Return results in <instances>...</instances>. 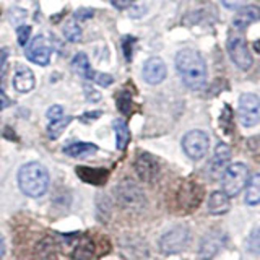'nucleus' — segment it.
I'll list each match as a JSON object with an SVG mask.
<instances>
[{
	"label": "nucleus",
	"mask_w": 260,
	"mask_h": 260,
	"mask_svg": "<svg viewBox=\"0 0 260 260\" xmlns=\"http://www.w3.org/2000/svg\"><path fill=\"white\" fill-rule=\"evenodd\" d=\"M176 70L187 88L202 89L207 85V63L195 49H182L177 52Z\"/></svg>",
	"instance_id": "nucleus-1"
},
{
	"label": "nucleus",
	"mask_w": 260,
	"mask_h": 260,
	"mask_svg": "<svg viewBox=\"0 0 260 260\" xmlns=\"http://www.w3.org/2000/svg\"><path fill=\"white\" fill-rule=\"evenodd\" d=\"M18 185L24 195L28 197H41L47 192L49 173L39 162H28L18 171Z\"/></svg>",
	"instance_id": "nucleus-2"
},
{
	"label": "nucleus",
	"mask_w": 260,
	"mask_h": 260,
	"mask_svg": "<svg viewBox=\"0 0 260 260\" xmlns=\"http://www.w3.org/2000/svg\"><path fill=\"white\" fill-rule=\"evenodd\" d=\"M57 244L63 254L73 260H91L94 255L93 241L83 234H63Z\"/></svg>",
	"instance_id": "nucleus-3"
},
{
	"label": "nucleus",
	"mask_w": 260,
	"mask_h": 260,
	"mask_svg": "<svg viewBox=\"0 0 260 260\" xmlns=\"http://www.w3.org/2000/svg\"><path fill=\"white\" fill-rule=\"evenodd\" d=\"M116 202L120 208L125 210H142L146 203V197L142 189L132 181H124L116 187Z\"/></svg>",
	"instance_id": "nucleus-4"
},
{
	"label": "nucleus",
	"mask_w": 260,
	"mask_h": 260,
	"mask_svg": "<svg viewBox=\"0 0 260 260\" xmlns=\"http://www.w3.org/2000/svg\"><path fill=\"white\" fill-rule=\"evenodd\" d=\"M221 179H223V192L228 197H236V195H239V192L246 187L249 181V169L244 162H234V165L226 168Z\"/></svg>",
	"instance_id": "nucleus-5"
},
{
	"label": "nucleus",
	"mask_w": 260,
	"mask_h": 260,
	"mask_svg": "<svg viewBox=\"0 0 260 260\" xmlns=\"http://www.w3.org/2000/svg\"><path fill=\"white\" fill-rule=\"evenodd\" d=\"M239 122L244 127H255L260 122V98L254 93H244L238 104Z\"/></svg>",
	"instance_id": "nucleus-6"
},
{
	"label": "nucleus",
	"mask_w": 260,
	"mask_h": 260,
	"mask_svg": "<svg viewBox=\"0 0 260 260\" xmlns=\"http://www.w3.org/2000/svg\"><path fill=\"white\" fill-rule=\"evenodd\" d=\"M210 146V137L203 130H190L182 138V150L190 159H202Z\"/></svg>",
	"instance_id": "nucleus-7"
},
{
	"label": "nucleus",
	"mask_w": 260,
	"mask_h": 260,
	"mask_svg": "<svg viewBox=\"0 0 260 260\" xmlns=\"http://www.w3.org/2000/svg\"><path fill=\"white\" fill-rule=\"evenodd\" d=\"M189 239H190L189 230L184 226H177L174 230H171L166 234L161 236L159 249H161V252H165V254H169V255L179 254V252H182L187 247Z\"/></svg>",
	"instance_id": "nucleus-8"
},
{
	"label": "nucleus",
	"mask_w": 260,
	"mask_h": 260,
	"mask_svg": "<svg viewBox=\"0 0 260 260\" xmlns=\"http://www.w3.org/2000/svg\"><path fill=\"white\" fill-rule=\"evenodd\" d=\"M228 52H230L231 60L238 65V69L241 70H249L254 63L252 54L247 47L246 39L241 35H231L228 39Z\"/></svg>",
	"instance_id": "nucleus-9"
},
{
	"label": "nucleus",
	"mask_w": 260,
	"mask_h": 260,
	"mask_svg": "<svg viewBox=\"0 0 260 260\" xmlns=\"http://www.w3.org/2000/svg\"><path fill=\"white\" fill-rule=\"evenodd\" d=\"M51 54H52V44L49 43V39L44 35L35 36V39L26 47L28 60L38 65H47L49 60H51Z\"/></svg>",
	"instance_id": "nucleus-10"
},
{
	"label": "nucleus",
	"mask_w": 260,
	"mask_h": 260,
	"mask_svg": "<svg viewBox=\"0 0 260 260\" xmlns=\"http://www.w3.org/2000/svg\"><path fill=\"white\" fill-rule=\"evenodd\" d=\"M230 159H231V148L226 143H218L215 148V154L208 166V174L211 176V179H219L224 174L228 165H230Z\"/></svg>",
	"instance_id": "nucleus-11"
},
{
	"label": "nucleus",
	"mask_w": 260,
	"mask_h": 260,
	"mask_svg": "<svg viewBox=\"0 0 260 260\" xmlns=\"http://www.w3.org/2000/svg\"><path fill=\"white\" fill-rule=\"evenodd\" d=\"M142 75L146 83L159 85L161 81H165V78L168 75V69H166L165 60L159 59V57H151V59L145 62Z\"/></svg>",
	"instance_id": "nucleus-12"
},
{
	"label": "nucleus",
	"mask_w": 260,
	"mask_h": 260,
	"mask_svg": "<svg viewBox=\"0 0 260 260\" xmlns=\"http://www.w3.org/2000/svg\"><path fill=\"white\" fill-rule=\"evenodd\" d=\"M135 171L142 181H151L159 173V165L151 154L140 153L135 159Z\"/></svg>",
	"instance_id": "nucleus-13"
},
{
	"label": "nucleus",
	"mask_w": 260,
	"mask_h": 260,
	"mask_svg": "<svg viewBox=\"0 0 260 260\" xmlns=\"http://www.w3.org/2000/svg\"><path fill=\"white\" fill-rule=\"evenodd\" d=\"M221 247H223V234L218 231H211L203 236V239L200 242L199 255L202 260H211Z\"/></svg>",
	"instance_id": "nucleus-14"
},
{
	"label": "nucleus",
	"mask_w": 260,
	"mask_h": 260,
	"mask_svg": "<svg viewBox=\"0 0 260 260\" xmlns=\"http://www.w3.org/2000/svg\"><path fill=\"white\" fill-rule=\"evenodd\" d=\"M260 20V8L255 5H247V7H242L239 8V12L234 15L233 18V26L236 29H246L250 24H254L255 21Z\"/></svg>",
	"instance_id": "nucleus-15"
},
{
	"label": "nucleus",
	"mask_w": 260,
	"mask_h": 260,
	"mask_svg": "<svg viewBox=\"0 0 260 260\" xmlns=\"http://www.w3.org/2000/svg\"><path fill=\"white\" fill-rule=\"evenodd\" d=\"M36 85L35 73L31 69H28L26 65H20L15 72L13 77V86L18 93H29Z\"/></svg>",
	"instance_id": "nucleus-16"
},
{
	"label": "nucleus",
	"mask_w": 260,
	"mask_h": 260,
	"mask_svg": "<svg viewBox=\"0 0 260 260\" xmlns=\"http://www.w3.org/2000/svg\"><path fill=\"white\" fill-rule=\"evenodd\" d=\"M207 208H208V211L211 215H224L231 208L230 197H228L223 190H215L213 193L210 195Z\"/></svg>",
	"instance_id": "nucleus-17"
},
{
	"label": "nucleus",
	"mask_w": 260,
	"mask_h": 260,
	"mask_svg": "<svg viewBox=\"0 0 260 260\" xmlns=\"http://www.w3.org/2000/svg\"><path fill=\"white\" fill-rule=\"evenodd\" d=\"M98 151V146L93 143H85V142H75L67 146H63V153L69 154L72 158H86L91 156Z\"/></svg>",
	"instance_id": "nucleus-18"
},
{
	"label": "nucleus",
	"mask_w": 260,
	"mask_h": 260,
	"mask_svg": "<svg viewBox=\"0 0 260 260\" xmlns=\"http://www.w3.org/2000/svg\"><path fill=\"white\" fill-rule=\"evenodd\" d=\"M202 195H203V190L200 185L197 184L184 185L181 189V202H182V205H187V207H197L199 202L202 200Z\"/></svg>",
	"instance_id": "nucleus-19"
},
{
	"label": "nucleus",
	"mask_w": 260,
	"mask_h": 260,
	"mask_svg": "<svg viewBox=\"0 0 260 260\" xmlns=\"http://www.w3.org/2000/svg\"><path fill=\"white\" fill-rule=\"evenodd\" d=\"M77 173L81 177V181L94 184V185H103L108 179V171L104 169H93V168H77Z\"/></svg>",
	"instance_id": "nucleus-20"
},
{
	"label": "nucleus",
	"mask_w": 260,
	"mask_h": 260,
	"mask_svg": "<svg viewBox=\"0 0 260 260\" xmlns=\"http://www.w3.org/2000/svg\"><path fill=\"white\" fill-rule=\"evenodd\" d=\"M72 67H73V70H75L77 73H80V75L83 78H86V80H93L94 78L91 63H89L86 54H83V52H80V54H77L75 57H73Z\"/></svg>",
	"instance_id": "nucleus-21"
},
{
	"label": "nucleus",
	"mask_w": 260,
	"mask_h": 260,
	"mask_svg": "<svg viewBox=\"0 0 260 260\" xmlns=\"http://www.w3.org/2000/svg\"><path fill=\"white\" fill-rule=\"evenodd\" d=\"M246 203L250 207H255L260 203V174H255L249 179L247 190H246Z\"/></svg>",
	"instance_id": "nucleus-22"
},
{
	"label": "nucleus",
	"mask_w": 260,
	"mask_h": 260,
	"mask_svg": "<svg viewBox=\"0 0 260 260\" xmlns=\"http://www.w3.org/2000/svg\"><path fill=\"white\" fill-rule=\"evenodd\" d=\"M112 127H114V132H116L117 148L119 150H125V146L128 145V140H130V132H128V127L125 124V120L116 119V120H114Z\"/></svg>",
	"instance_id": "nucleus-23"
},
{
	"label": "nucleus",
	"mask_w": 260,
	"mask_h": 260,
	"mask_svg": "<svg viewBox=\"0 0 260 260\" xmlns=\"http://www.w3.org/2000/svg\"><path fill=\"white\" fill-rule=\"evenodd\" d=\"M62 32H63L65 39L70 41V43H78V41L81 39V26H80V23L75 16L63 24Z\"/></svg>",
	"instance_id": "nucleus-24"
},
{
	"label": "nucleus",
	"mask_w": 260,
	"mask_h": 260,
	"mask_svg": "<svg viewBox=\"0 0 260 260\" xmlns=\"http://www.w3.org/2000/svg\"><path fill=\"white\" fill-rule=\"evenodd\" d=\"M70 122H72V117H62V119H57V120H51V124L47 125L49 138H52V140L59 138L60 134L67 128V125L70 124Z\"/></svg>",
	"instance_id": "nucleus-25"
},
{
	"label": "nucleus",
	"mask_w": 260,
	"mask_h": 260,
	"mask_svg": "<svg viewBox=\"0 0 260 260\" xmlns=\"http://www.w3.org/2000/svg\"><path fill=\"white\" fill-rule=\"evenodd\" d=\"M247 250L254 255H260V226L255 228L247 238Z\"/></svg>",
	"instance_id": "nucleus-26"
},
{
	"label": "nucleus",
	"mask_w": 260,
	"mask_h": 260,
	"mask_svg": "<svg viewBox=\"0 0 260 260\" xmlns=\"http://www.w3.org/2000/svg\"><path fill=\"white\" fill-rule=\"evenodd\" d=\"M117 106L122 112H130V106H132V101H130V94L127 93H119L117 96Z\"/></svg>",
	"instance_id": "nucleus-27"
},
{
	"label": "nucleus",
	"mask_w": 260,
	"mask_h": 260,
	"mask_svg": "<svg viewBox=\"0 0 260 260\" xmlns=\"http://www.w3.org/2000/svg\"><path fill=\"white\" fill-rule=\"evenodd\" d=\"M16 36H18L20 46H26L28 39L31 36V28L29 26H18V29H16Z\"/></svg>",
	"instance_id": "nucleus-28"
},
{
	"label": "nucleus",
	"mask_w": 260,
	"mask_h": 260,
	"mask_svg": "<svg viewBox=\"0 0 260 260\" xmlns=\"http://www.w3.org/2000/svg\"><path fill=\"white\" fill-rule=\"evenodd\" d=\"M249 0H221V4L228 8V10H239V8L246 7Z\"/></svg>",
	"instance_id": "nucleus-29"
},
{
	"label": "nucleus",
	"mask_w": 260,
	"mask_h": 260,
	"mask_svg": "<svg viewBox=\"0 0 260 260\" xmlns=\"http://www.w3.org/2000/svg\"><path fill=\"white\" fill-rule=\"evenodd\" d=\"M47 117L51 120H57V119H62L63 117V108L62 106H52V108H49L47 111Z\"/></svg>",
	"instance_id": "nucleus-30"
},
{
	"label": "nucleus",
	"mask_w": 260,
	"mask_h": 260,
	"mask_svg": "<svg viewBox=\"0 0 260 260\" xmlns=\"http://www.w3.org/2000/svg\"><path fill=\"white\" fill-rule=\"evenodd\" d=\"M249 148L252 151V154L260 159V137H254L252 140H249Z\"/></svg>",
	"instance_id": "nucleus-31"
},
{
	"label": "nucleus",
	"mask_w": 260,
	"mask_h": 260,
	"mask_svg": "<svg viewBox=\"0 0 260 260\" xmlns=\"http://www.w3.org/2000/svg\"><path fill=\"white\" fill-rule=\"evenodd\" d=\"M94 80H96V83L98 85H101V86H109L114 78L111 75H106V73H100V75H94Z\"/></svg>",
	"instance_id": "nucleus-32"
},
{
	"label": "nucleus",
	"mask_w": 260,
	"mask_h": 260,
	"mask_svg": "<svg viewBox=\"0 0 260 260\" xmlns=\"http://www.w3.org/2000/svg\"><path fill=\"white\" fill-rule=\"evenodd\" d=\"M132 41H134V38H125L124 39V54H125V59L127 60L132 59V49H130V47L134 46Z\"/></svg>",
	"instance_id": "nucleus-33"
},
{
	"label": "nucleus",
	"mask_w": 260,
	"mask_h": 260,
	"mask_svg": "<svg viewBox=\"0 0 260 260\" xmlns=\"http://www.w3.org/2000/svg\"><path fill=\"white\" fill-rule=\"evenodd\" d=\"M111 2L114 7H117V8H127V7L132 5L135 0H111Z\"/></svg>",
	"instance_id": "nucleus-34"
},
{
	"label": "nucleus",
	"mask_w": 260,
	"mask_h": 260,
	"mask_svg": "<svg viewBox=\"0 0 260 260\" xmlns=\"http://www.w3.org/2000/svg\"><path fill=\"white\" fill-rule=\"evenodd\" d=\"M7 57H8V49H0V70H2V67L5 65L7 62Z\"/></svg>",
	"instance_id": "nucleus-35"
},
{
	"label": "nucleus",
	"mask_w": 260,
	"mask_h": 260,
	"mask_svg": "<svg viewBox=\"0 0 260 260\" xmlns=\"http://www.w3.org/2000/svg\"><path fill=\"white\" fill-rule=\"evenodd\" d=\"M4 254H5V239H4L2 233H0V260H2Z\"/></svg>",
	"instance_id": "nucleus-36"
},
{
	"label": "nucleus",
	"mask_w": 260,
	"mask_h": 260,
	"mask_svg": "<svg viewBox=\"0 0 260 260\" xmlns=\"http://www.w3.org/2000/svg\"><path fill=\"white\" fill-rule=\"evenodd\" d=\"M101 116V112H93V114H86V116H83L81 117V120L83 122H86L88 119H96V117H100Z\"/></svg>",
	"instance_id": "nucleus-37"
},
{
	"label": "nucleus",
	"mask_w": 260,
	"mask_h": 260,
	"mask_svg": "<svg viewBox=\"0 0 260 260\" xmlns=\"http://www.w3.org/2000/svg\"><path fill=\"white\" fill-rule=\"evenodd\" d=\"M7 104H8V100H7V98H4L2 94H0V111H2Z\"/></svg>",
	"instance_id": "nucleus-38"
},
{
	"label": "nucleus",
	"mask_w": 260,
	"mask_h": 260,
	"mask_svg": "<svg viewBox=\"0 0 260 260\" xmlns=\"http://www.w3.org/2000/svg\"><path fill=\"white\" fill-rule=\"evenodd\" d=\"M254 49H255V52H258V54H260V39H258V41H255V43H254Z\"/></svg>",
	"instance_id": "nucleus-39"
}]
</instances>
